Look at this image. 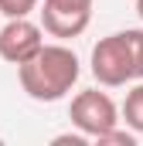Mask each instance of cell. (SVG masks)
<instances>
[{"instance_id": "obj_11", "label": "cell", "mask_w": 143, "mask_h": 146, "mask_svg": "<svg viewBox=\"0 0 143 146\" xmlns=\"http://www.w3.org/2000/svg\"><path fill=\"white\" fill-rule=\"evenodd\" d=\"M136 14H140V21H143V0H136Z\"/></svg>"}, {"instance_id": "obj_4", "label": "cell", "mask_w": 143, "mask_h": 146, "mask_svg": "<svg viewBox=\"0 0 143 146\" xmlns=\"http://www.w3.org/2000/svg\"><path fill=\"white\" fill-rule=\"evenodd\" d=\"M41 44H44V31L27 17H7V24L0 27V58L10 65H24L27 58H34Z\"/></svg>"}, {"instance_id": "obj_7", "label": "cell", "mask_w": 143, "mask_h": 146, "mask_svg": "<svg viewBox=\"0 0 143 146\" xmlns=\"http://www.w3.org/2000/svg\"><path fill=\"white\" fill-rule=\"evenodd\" d=\"M96 143L99 146H106V143H112V146H136V133L130 129H119V126H112V129H106V133H99L96 136Z\"/></svg>"}, {"instance_id": "obj_8", "label": "cell", "mask_w": 143, "mask_h": 146, "mask_svg": "<svg viewBox=\"0 0 143 146\" xmlns=\"http://www.w3.org/2000/svg\"><path fill=\"white\" fill-rule=\"evenodd\" d=\"M41 0H0V14L3 17H31Z\"/></svg>"}, {"instance_id": "obj_6", "label": "cell", "mask_w": 143, "mask_h": 146, "mask_svg": "<svg viewBox=\"0 0 143 146\" xmlns=\"http://www.w3.org/2000/svg\"><path fill=\"white\" fill-rule=\"evenodd\" d=\"M123 119L133 133H143V82L133 85L126 92V102H123Z\"/></svg>"}, {"instance_id": "obj_2", "label": "cell", "mask_w": 143, "mask_h": 146, "mask_svg": "<svg viewBox=\"0 0 143 146\" xmlns=\"http://www.w3.org/2000/svg\"><path fill=\"white\" fill-rule=\"evenodd\" d=\"M92 75L106 88H119V85H126V82L136 78L133 44H130V34L126 31H116V34L102 37L92 48Z\"/></svg>"}, {"instance_id": "obj_10", "label": "cell", "mask_w": 143, "mask_h": 146, "mask_svg": "<svg viewBox=\"0 0 143 146\" xmlns=\"http://www.w3.org/2000/svg\"><path fill=\"white\" fill-rule=\"evenodd\" d=\"M44 7H61V10H92V0H44Z\"/></svg>"}, {"instance_id": "obj_5", "label": "cell", "mask_w": 143, "mask_h": 146, "mask_svg": "<svg viewBox=\"0 0 143 146\" xmlns=\"http://www.w3.org/2000/svg\"><path fill=\"white\" fill-rule=\"evenodd\" d=\"M92 21V10H61V7H44L41 3V31L51 37H78Z\"/></svg>"}, {"instance_id": "obj_1", "label": "cell", "mask_w": 143, "mask_h": 146, "mask_svg": "<svg viewBox=\"0 0 143 146\" xmlns=\"http://www.w3.org/2000/svg\"><path fill=\"white\" fill-rule=\"evenodd\" d=\"M78 75H82L78 54L72 48H65V44H41V51L34 58L17 65L21 88L34 102H58V99H65L75 88Z\"/></svg>"}, {"instance_id": "obj_9", "label": "cell", "mask_w": 143, "mask_h": 146, "mask_svg": "<svg viewBox=\"0 0 143 146\" xmlns=\"http://www.w3.org/2000/svg\"><path fill=\"white\" fill-rule=\"evenodd\" d=\"M130 44H133V65H136V78H143V31H126Z\"/></svg>"}, {"instance_id": "obj_3", "label": "cell", "mask_w": 143, "mask_h": 146, "mask_svg": "<svg viewBox=\"0 0 143 146\" xmlns=\"http://www.w3.org/2000/svg\"><path fill=\"white\" fill-rule=\"evenodd\" d=\"M68 119L78 133H85L89 139H96L99 133H106L112 126H119V109L116 102L109 99L106 92L99 88H85L72 99V109H68Z\"/></svg>"}]
</instances>
